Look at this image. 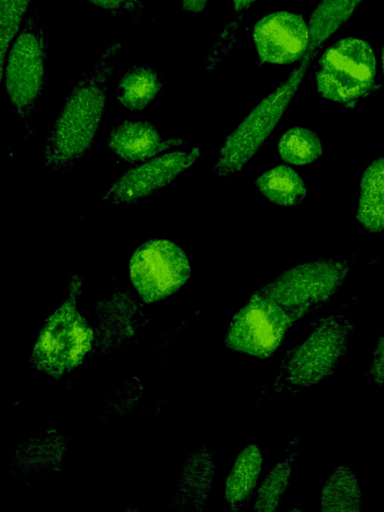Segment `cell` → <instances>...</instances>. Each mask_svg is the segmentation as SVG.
I'll return each instance as SVG.
<instances>
[{"mask_svg": "<svg viewBox=\"0 0 384 512\" xmlns=\"http://www.w3.org/2000/svg\"><path fill=\"white\" fill-rule=\"evenodd\" d=\"M121 51L112 43L96 65L74 85L47 137L45 161L54 170L64 172L89 149L101 122L108 82Z\"/></svg>", "mask_w": 384, "mask_h": 512, "instance_id": "obj_1", "label": "cell"}, {"mask_svg": "<svg viewBox=\"0 0 384 512\" xmlns=\"http://www.w3.org/2000/svg\"><path fill=\"white\" fill-rule=\"evenodd\" d=\"M352 333L350 320L342 314H330L318 320L283 359L275 390H298L322 381L339 366Z\"/></svg>", "mask_w": 384, "mask_h": 512, "instance_id": "obj_2", "label": "cell"}, {"mask_svg": "<svg viewBox=\"0 0 384 512\" xmlns=\"http://www.w3.org/2000/svg\"><path fill=\"white\" fill-rule=\"evenodd\" d=\"M348 273L347 261L318 259L285 270L257 291L297 321L326 304L344 284Z\"/></svg>", "mask_w": 384, "mask_h": 512, "instance_id": "obj_3", "label": "cell"}, {"mask_svg": "<svg viewBox=\"0 0 384 512\" xmlns=\"http://www.w3.org/2000/svg\"><path fill=\"white\" fill-rule=\"evenodd\" d=\"M376 59L370 45L342 38L322 54L316 71L320 95L347 107L367 96L375 85Z\"/></svg>", "mask_w": 384, "mask_h": 512, "instance_id": "obj_4", "label": "cell"}, {"mask_svg": "<svg viewBox=\"0 0 384 512\" xmlns=\"http://www.w3.org/2000/svg\"><path fill=\"white\" fill-rule=\"evenodd\" d=\"M46 59L45 32L37 10H32L9 48L3 72L10 101L27 127L45 86Z\"/></svg>", "mask_w": 384, "mask_h": 512, "instance_id": "obj_5", "label": "cell"}, {"mask_svg": "<svg viewBox=\"0 0 384 512\" xmlns=\"http://www.w3.org/2000/svg\"><path fill=\"white\" fill-rule=\"evenodd\" d=\"M81 281L73 276L70 297L48 319L32 353L36 367L51 375H62L77 366L92 344V331L75 307Z\"/></svg>", "mask_w": 384, "mask_h": 512, "instance_id": "obj_6", "label": "cell"}, {"mask_svg": "<svg viewBox=\"0 0 384 512\" xmlns=\"http://www.w3.org/2000/svg\"><path fill=\"white\" fill-rule=\"evenodd\" d=\"M294 322L281 306L256 291L232 318L225 343L232 350L265 358L277 350Z\"/></svg>", "mask_w": 384, "mask_h": 512, "instance_id": "obj_7", "label": "cell"}, {"mask_svg": "<svg viewBox=\"0 0 384 512\" xmlns=\"http://www.w3.org/2000/svg\"><path fill=\"white\" fill-rule=\"evenodd\" d=\"M131 282L146 302L163 299L179 290L190 275L183 250L169 240H150L139 246L129 262Z\"/></svg>", "mask_w": 384, "mask_h": 512, "instance_id": "obj_8", "label": "cell"}, {"mask_svg": "<svg viewBox=\"0 0 384 512\" xmlns=\"http://www.w3.org/2000/svg\"><path fill=\"white\" fill-rule=\"evenodd\" d=\"M291 100L273 90L227 136L214 173L230 178L240 172L271 135Z\"/></svg>", "mask_w": 384, "mask_h": 512, "instance_id": "obj_9", "label": "cell"}, {"mask_svg": "<svg viewBox=\"0 0 384 512\" xmlns=\"http://www.w3.org/2000/svg\"><path fill=\"white\" fill-rule=\"evenodd\" d=\"M200 150L177 151L151 159L121 175L104 195L112 204H129L172 182L191 167Z\"/></svg>", "mask_w": 384, "mask_h": 512, "instance_id": "obj_10", "label": "cell"}, {"mask_svg": "<svg viewBox=\"0 0 384 512\" xmlns=\"http://www.w3.org/2000/svg\"><path fill=\"white\" fill-rule=\"evenodd\" d=\"M253 36L260 59L271 64H287L300 59L310 40L309 25L304 18L284 11L261 18Z\"/></svg>", "mask_w": 384, "mask_h": 512, "instance_id": "obj_11", "label": "cell"}, {"mask_svg": "<svg viewBox=\"0 0 384 512\" xmlns=\"http://www.w3.org/2000/svg\"><path fill=\"white\" fill-rule=\"evenodd\" d=\"M184 142L163 138L151 123L141 120L123 121L112 129L108 139L110 149L125 162L145 161Z\"/></svg>", "mask_w": 384, "mask_h": 512, "instance_id": "obj_12", "label": "cell"}, {"mask_svg": "<svg viewBox=\"0 0 384 512\" xmlns=\"http://www.w3.org/2000/svg\"><path fill=\"white\" fill-rule=\"evenodd\" d=\"M357 220L368 231L384 232V157L373 161L362 175Z\"/></svg>", "mask_w": 384, "mask_h": 512, "instance_id": "obj_13", "label": "cell"}, {"mask_svg": "<svg viewBox=\"0 0 384 512\" xmlns=\"http://www.w3.org/2000/svg\"><path fill=\"white\" fill-rule=\"evenodd\" d=\"M213 474L214 462L209 452L205 449L195 451L182 473L178 504L184 509H202L210 490Z\"/></svg>", "mask_w": 384, "mask_h": 512, "instance_id": "obj_14", "label": "cell"}, {"mask_svg": "<svg viewBox=\"0 0 384 512\" xmlns=\"http://www.w3.org/2000/svg\"><path fill=\"white\" fill-rule=\"evenodd\" d=\"M262 466L256 445L246 446L235 460L225 484V498L232 509H241L251 497Z\"/></svg>", "mask_w": 384, "mask_h": 512, "instance_id": "obj_15", "label": "cell"}, {"mask_svg": "<svg viewBox=\"0 0 384 512\" xmlns=\"http://www.w3.org/2000/svg\"><path fill=\"white\" fill-rule=\"evenodd\" d=\"M260 192L272 203L280 206H295L306 196L303 178L291 167L276 166L256 179Z\"/></svg>", "mask_w": 384, "mask_h": 512, "instance_id": "obj_16", "label": "cell"}, {"mask_svg": "<svg viewBox=\"0 0 384 512\" xmlns=\"http://www.w3.org/2000/svg\"><path fill=\"white\" fill-rule=\"evenodd\" d=\"M162 80L149 66L128 70L119 83L118 100L126 109L137 112L144 109L160 92Z\"/></svg>", "mask_w": 384, "mask_h": 512, "instance_id": "obj_17", "label": "cell"}, {"mask_svg": "<svg viewBox=\"0 0 384 512\" xmlns=\"http://www.w3.org/2000/svg\"><path fill=\"white\" fill-rule=\"evenodd\" d=\"M322 511H359L362 496L357 478L344 465L328 477L321 494Z\"/></svg>", "mask_w": 384, "mask_h": 512, "instance_id": "obj_18", "label": "cell"}, {"mask_svg": "<svg viewBox=\"0 0 384 512\" xmlns=\"http://www.w3.org/2000/svg\"><path fill=\"white\" fill-rule=\"evenodd\" d=\"M278 153L287 163L307 165L323 154V145L318 135L305 127L287 130L278 142Z\"/></svg>", "mask_w": 384, "mask_h": 512, "instance_id": "obj_19", "label": "cell"}, {"mask_svg": "<svg viewBox=\"0 0 384 512\" xmlns=\"http://www.w3.org/2000/svg\"><path fill=\"white\" fill-rule=\"evenodd\" d=\"M295 457L296 449L269 472L258 489L255 510H277L288 489Z\"/></svg>", "mask_w": 384, "mask_h": 512, "instance_id": "obj_20", "label": "cell"}, {"mask_svg": "<svg viewBox=\"0 0 384 512\" xmlns=\"http://www.w3.org/2000/svg\"><path fill=\"white\" fill-rule=\"evenodd\" d=\"M31 0H1L0 41L1 76H3L6 52L16 35Z\"/></svg>", "mask_w": 384, "mask_h": 512, "instance_id": "obj_21", "label": "cell"}, {"mask_svg": "<svg viewBox=\"0 0 384 512\" xmlns=\"http://www.w3.org/2000/svg\"><path fill=\"white\" fill-rule=\"evenodd\" d=\"M94 5L116 16L139 17L143 11L140 0H88Z\"/></svg>", "mask_w": 384, "mask_h": 512, "instance_id": "obj_22", "label": "cell"}, {"mask_svg": "<svg viewBox=\"0 0 384 512\" xmlns=\"http://www.w3.org/2000/svg\"><path fill=\"white\" fill-rule=\"evenodd\" d=\"M370 375L375 383L384 385V331L377 342L373 354Z\"/></svg>", "mask_w": 384, "mask_h": 512, "instance_id": "obj_23", "label": "cell"}, {"mask_svg": "<svg viewBox=\"0 0 384 512\" xmlns=\"http://www.w3.org/2000/svg\"><path fill=\"white\" fill-rule=\"evenodd\" d=\"M209 0H182V9L187 12H201Z\"/></svg>", "mask_w": 384, "mask_h": 512, "instance_id": "obj_24", "label": "cell"}, {"mask_svg": "<svg viewBox=\"0 0 384 512\" xmlns=\"http://www.w3.org/2000/svg\"><path fill=\"white\" fill-rule=\"evenodd\" d=\"M236 17L241 16L244 11L256 0H232Z\"/></svg>", "mask_w": 384, "mask_h": 512, "instance_id": "obj_25", "label": "cell"}, {"mask_svg": "<svg viewBox=\"0 0 384 512\" xmlns=\"http://www.w3.org/2000/svg\"><path fill=\"white\" fill-rule=\"evenodd\" d=\"M381 64H382V69H383V73H384V49L381 54Z\"/></svg>", "mask_w": 384, "mask_h": 512, "instance_id": "obj_26", "label": "cell"}]
</instances>
